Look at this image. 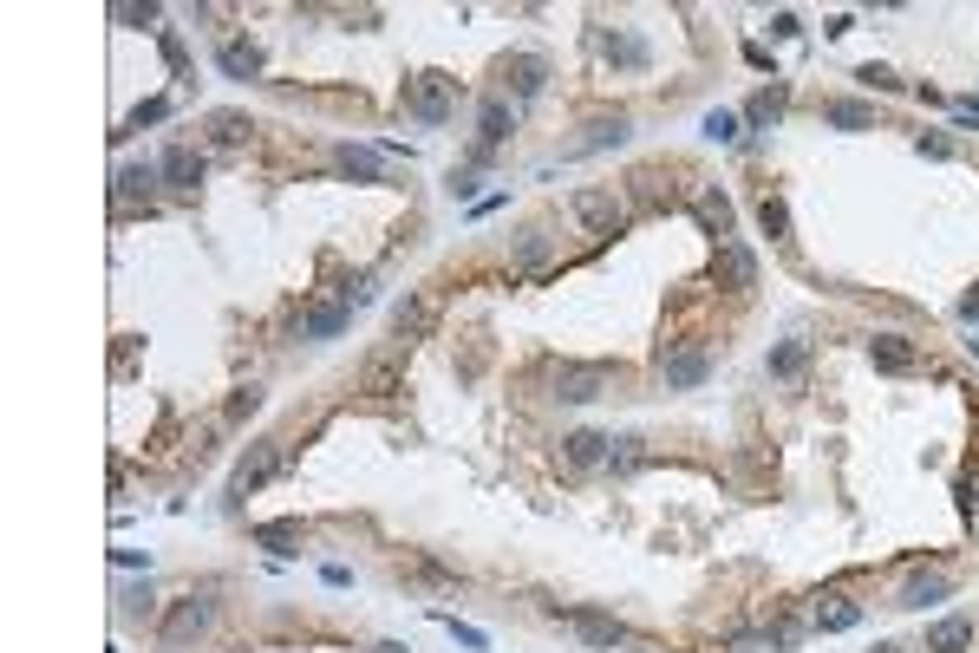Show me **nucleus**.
Instances as JSON below:
<instances>
[{
  "label": "nucleus",
  "mask_w": 979,
  "mask_h": 653,
  "mask_svg": "<svg viewBox=\"0 0 979 653\" xmlns=\"http://www.w3.org/2000/svg\"><path fill=\"white\" fill-rule=\"evenodd\" d=\"M855 621H862V608H855L849 595H829V601H816V634H849Z\"/></svg>",
  "instance_id": "23"
},
{
  "label": "nucleus",
  "mask_w": 979,
  "mask_h": 653,
  "mask_svg": "<svg viewBox=\"0 0 979 653\" xmlns=\"http://www.w3.org/2000/svg\"><path fill=\"white\" fill-rule=\"evenodd\" d=\"M960 314H966V320H979V294H966V301H960Z\"/></svg>",
  "instance_id": "42"
},
{
  "label": "nucleus",
  "mask_w": 979,
  "mask_h": 653,
  "mask_svg": "<svg viewBox=\"0 0 979 653\" xmlns=\"http://www.w3.org/2000/svg\"><path fill=\"white\" fill-rule=\"evenodd\" d=\"M157 177H164V164H125V170H118V183H111V196H118V203H131V196L151 190Z\"/></svg>",
  "instance_id": "28"
},
{
  "label": "nucleus",
  "mask_w": 979,
  "mask_h": 653,
  "mask_svg": "<svg viewBox=\"0 0 979 653\" xmlns=\"http://www.w3.org/2000/svg\"><path fill=\"white\" fill-rule=\"evenodd\" d=\"M855 79L869 85V92H901V79H895V72H888V66H862V72H855Z\"/></svg>",
  "instance_id": "37"
},
{
  "label": "nucleus",
  "mask_w": 979,
  "mask_h": 653,
  "mask_svg": "<svg viewBox=\"0 0 979 653\" xmlns=\"http://www.w3.org/2000/svg\"><path fill=\"white\" fill-rule=\"evenodd\" d=\"M869 653H901V647H869Z\"/></svg>",
  "instance_id": "44"
},
{
  "label": "nucleus",
  "mask_w": 979,
  "mask_h": 653,
  "mask_svg": "<svg viewBox=\"0 0 979 653\" xmlns=\"http://www.w3.org/2000/svg\"><path fill=\"white\" fill-rule=\"evenodd\" d=\"M764 366H771V379H803L810 373V340H777Z\"/></svg>",
  "instance_id": "21"
},
{
  "label": "nucleus",
  "mask_w": 979,
  "mask_h": 653,
  "mask_svg": "<svg viewBox=\"0 0 979 653\" xmlns=\"http://www.w3.org/2000/svg\"><path fill=\"white\" fill-rule=\"evenodd\" d=\"M784 105H790V92H784V85H764V92L745 105V118L764 131V125H777V118H784Z\"/></svg>",
  "instance_id": "26"
},
{
  "label": "nucleus",
  "mask_w": 979,
  "mask_h": 653,
  "mask_svg": "<svg viewBox=\"0 0 979 653\" xmlns=\"http://www.w3.org/2000/svg\"><path fill=\"white\" fill-rule=\"evenodd\" d=\"M359 392H366V399H392V392H405V360H399V353H373V360L359 366Z\"/></svg>",
  "instance_id": "9"
},
{
  "label": "nucleus",
  "mask_w": 979,
  "mask_h": 653,
  "mask_svg": "<svg viewBox=\"0 0 979 653\" xmlns=\"http://www.w3.org/2000/svg\"><path fill=\"white\" fill-rule=\"evenodd\" d=\"M457 105V79H444V72H418V79H405V112L418 118V125H444Z\"/></svg>",
  "instance_id": "2"
},
{
  "label": "nucleus",
  "mask_w": 979,
  "mask_h": 653,
  "mask_svg": "<svg viewBox=\"0 0 979 653\" xmlns=\"http://www.w3.org/2000/svg\"><path fill=\"white\" fill-rule=\"evenodd\" d=\"M209 621H216V601H209V595L177 601V608L164 614V647H190V640H203Z\"/></svg>",
  "instance_id": "5"
},
{
  "label": "nucleus",
  "mask_w": 979,
  "mask_h": 653,
  "mask_svg": "<svg viewBox=\"0 0 979 653\" xmlns=\"http://www.w3.org/2000/svg\"><path fill=\"white\" fill-rule=\"evenodd\" d=\"M660 373H666V386H673V392H692V386H705V379H712V353H705L699 340L660 347Z\"/></svg>",
  "instance_id": "3"
},
{
  "label": "nucleus",
  "mask_w": 979,
  "mask_h": 653,
  "mask_svg": "<svg viewBox=\"0 0 979 653\" xmlns=\"http://www.w3.org/2000/svg\"><path fill=\"white\" fill-rule=\"evenodd\" d=\"M953 118H960V125L973 131V125H979V98H966V105H953Z\"/></svg>",
  "instance_id": "41"
},
{
  "label": "nucleus",
  "mask_w": 979,
  "mask_h": 653,
  "mask_svg": "<svg viewBox=\"0 0 979 653\" xmlns=\"http://www.w3.org/2000/svg\"><path fill=\"white\" fill-rule=\"evenodd\" d=\"M503 79H510V92H516V98H536V92H542V79H549V59H542V53H516L510 66H503Z\"/></svg>",
  "instance_id": "15"
},
{
  "label": "nucleus",
  "mask_w": 979,
  "mask_h": 653,
  "mask_svg": "<svg viewBox=\"0 0 979 653\" xmlns=\"http://www.w3.org/2000/svg\"><path fill=\"white\" fill-rule=\"evenodd\" d=\"M164 183H177V190H196V183H203V157H196L190 144H170V151H164Z\"/></svg>",
  "instance_id": "20"
},
{
  "label": "nucleus",
  "mask_w": 979,
  "mask_h": 653,
  "mask_svg": "<svg viewBox=\"0 0 979 653\" xmlns=\"http://www.w3.org/2000/svg\"><path fill=\"white\" fill-rule=\"evenodd\" d=\"M869 366L875 373H914V366H921V347H914L908 334H875L869 340Z\"/></svg>",
  "instance_id": "10"
},
{
  "label": "nucleus",
  "mask_w": 979,
  "mask_h": 653,
  "mask_svg": "<svg viewBox=\"0 0 979 653\" xmlns=\"http://www.w3.org/2000/svg\"><path fill=\"white\" fill-rule=\"evenodd\" d=\"M503 138H510V105H503V98H490V105H483V118H477V144H483V151H497Z\"/></svg>",
  "instance_id": "24"
},
{
  "label": "nucleus",
  "mask_w": 979,
  "mask_h": 653,
  "mask_svg": "<svg viewBox=\"0 0 979 653\" xmlns=\"http://www.w3.org/2000/svg\"><path fill=\"white\" fill-rule=\"evenodd\" d=\"M607 386H614V366H581V360L555 366V399L562 405H588V399H601Z\"/></svg>",
  "instance_id": "4"
},
{
  "label": "nucleus",
  "mask_w": 979,
  "mask_h": 653,
  "mask_svg": "<svg viewBox=\"0 0 979 653\" xmlns=\"http://www.w3.org/2000/svg\"><path fill=\"white\" fill-rule=\"evenodd\" d=\"M705 138H712V144H731V138H738V118H731V112H705Z\"/></svg>",
  "instance_id": "35"
},
{
  "label": "nucleus",
  "mask_w": 979,
  "mask_h": 653,
  "mask_svg": "<svg viewBox=\"0 0 979 653\" xmlns=\"http://www.w3.org/2000/svg\"><path fill=\"white\" fill-rule=\"evenodd\" d=\"M953 595V582L940 569H921V575H908V582H901V601L895 608H934V601H947Z\"/></svg>",
  "instance_id": "14"
},
{
  "label": "nucleus",
  "mask_w": 979,
  "mask_h": 653,
  "mask_svg": "<svg viewBox=\"0 0 979 653\" xmlns=\"http://www.w3.org/2000/svg\"><path fill=\"white\" fill-rule=\"evenodd\" d=\"M607 144H627V118L614 112V118H594V131L581 138V151H607Z\"/></svg>",
  "instance_id": "30"
},
{
  "label": "nucleus",
  "mask_w": 979,
  "mask_h": 653,
  "mask_svg": "<svg viewBox=\"0 0 979 653\" xmlns=\"http://www.w3.org/2000/svg\"><path fill=\"white\" fill-rule=\"evenodd\" d=\"M164 112H170L164 98H151V105H138V112L125 118V131H144V125H157V118H164ZM125 131H118V138H125Z\"/></svg>",
  "instance_id": "36"
},
{
  "label": "nucleus",
  "mask_w": 979,
  "mask_h": 653,
  "mask_svg": "<svg viewBox=\"0 0 979 653\" xmlns=\"http://www.w3.org/2000/svg\"><path fill=\"white\" fill-rule=\"evenodd\" d=\"M568 209H575L594 236H614V229H621V196H614V190H575Z\"/></svg>",
  "instance_id": "7"
},
{
  "label": "nucleus",
  "mask_w": 979,
  "mask_h": 653,
  "mask_svg": "<svg viewBox=\"0 0 979 653\" xmlns=\"http://www.w3.org/2000/svg\"><path fill=\"white\" fill-rule=\"evenodd\" d=\"M823 118H829L836 131H862L875 112H869V105H855V98H836V105H823Z\"/></svg>",
  "instance_id": "29"
},
{
  "label": "nucleus",
  "mask_w": 979,
  "mask_h": 653,
  "mask_svg": "<svg viewBox=\"0 0 979 653\" xmlns=\"http://www.w3.org/2000/svg\"><path fill=\"white\" fill-rule=\"evenodd\" d=\"M333 164H340L346 177H359V183H379V177H386V157L366 151V144H340V151H333Z\"/></svg>",
  "instance_id": "18"
},
{
  "label": "nucleus",
  "mask_w": 979,
  "mask_h": 653,
  "mask_svg": "<svg viewBox=\"0 0 979 653\" xmlns=\"http://www.w3.org/2000/svg\"><path fill=\"white\" fill-rule=\"evenodd\" d=\"M216 66L229 72V79H262V46H255V40H222Z\"/></svg>",
  "instance_id": "16"
},
{
  "label": "nucleus",
  "mask_w": 979,
  "mask_h": 653,
  "mask_svg": "<svg viewBox=\"0 0 979 653\" xmlns=\"http://www.w3.org/2000/svg\"><path fill=\"white\" fill-rule=\"evenodd\" d=\"M111 20H118V27H157V7H151V0H144V7H138V0H118Z\"/></svg>",
  "instance_id": "34"
},
{
  "label": "nucleus",
  "mask_w": 979,
  "mask_h": 653,
  "mask_svg": "<svg viewBox=\"0 0 979 653\" xmlns=\"http://www.w3.org/2000/svg\"><path fill=\"white\" fill-rule=\"evenodd\" d=\"M973 647V621L966 614H947V621L927 627V653H966Z\"/></svg>",
  "instance_id": "17"
},
{
  "label": "nucleus",
  "mask_w": 979,
  "mask_h": 653,
  "mask_svg": "<svg viewBox=\"0 0 979 653\" xmlns=\"http://www.w3.org/2000/svg\"><path fill=\"white\" fill-rule=\"evenodd\" d=\"M288 464H294L288 438H262V445H249V451H242V464H235V477H229V497H249V490L275 484Z\"/></svg>",
  "instance_id": "1"
},
{
  "label": "nucleus",
  "mask_w": 979,
  "mask_h": 653,
  "mask_svg": "<svg viewBox=\"0 0 979 653\" xmlns=\"http://www.w3.org/2000/svg\"><path fill=\"white\" fill-rule=\"evenodd\" d=\"M346 320H353V307L327 301V307H314V314L301 320V340H333V334H346Z\"/></svg>",
  "instance_id": "19"
},
{
  "label": "nucleus",
  "mask_w": 979,
  "mask_h": 653,
  "mask_svg": "<svg viewBox=\"0 0 979 653\" xmlns=\"http://www.w3.org/2000/svg\"><path fill=\"white\" fill-rule=\"evenodd\" d=\"M451 634H457V640H464V647H477V653H483V647H490V640H483V627H464V621H451Z\"/></svg>",
  "instance_id": "39"
},
{
  "label": "nucleus",
  "mask_w": 979,
  "mask_h": 653,
  "mask_svg": "<svg viewBox=\"0 0 979 653\" xmlns=\"http://www.w3.org/2000/svg\"><path fill=\"white\" fill-rule=\"evenodd\" d=\"M431 327H438V294L431 288H418V294H405L399 307H392V334L412 347V340H431Z\"/></svg>",
  "instance_id": "6"
},
{
  "label": "nucleus",
  "mask_w": 979,
  "mask_h": 653,
  "mask_svg": "<svg viewBox=\"0 0 979 653\" xmlns=\"http://www.w3.org/2000/svg\"><path fill=\"white\" fill-rule=\"evenodd\" d=\"M255 542H262V549H275V556H294L301 523H262V529H255Z\"/></svg>",
  "instance_id": "31"
},
{
  "label": "nucleus",
  "mask_w": 979,
  "mask_h": 653,
  "mask_svg": "<svg viewBox=\"0 0 979 653\" xmlns=\"http://www.w3.org/2000/svg\"><path fill=\"white\" fill-rule=\"evenodd\" d=\"M607 464H614V471H640V464H647V451H640V438H614V445H607Z\"/></svg>",
  "instance_id": "33"
},
{
  "label": "nucleus",
  "mask_w": 979,
  "mask_h": 653,
  "mask_svg": "<svg viewBox=\"0 0 979 653\" xmlns=\"http://www.w3.org/2000/svg\"><path fill=\"white\" fill-rule=\"evenodd\" d=\"M607 445H614V438H601V431H568V438H562V464H568V471H601Z\"/></svg>",
  "instance_id": "13"
},
{
  "label": "nucleus",
  "mask_w": 979,
  "mask_h": 653,
  "mask_svg": "<svg viewBox=\"0 0 979 653\" xmlns=\"http://www.w3.org/2000/svg\"><path fill=\"white\" fill-rule=\"evenodd\" d=\"M562 621L575 627V634L588 640V647H621V640H627V627L614 621V614H601V608H568Z\"/></svg>",
  "instance_id": "11"
},
{
  "label": "nucleus",
  "mask_w": 979,
  "mask_h": 653,
  "mask_svg": "<svg viewBox=\"0 0 979 653\" xmlns=\"http://www.w3.org/2000/svg\"><path fill=\"white\" fill-rule=\"evenodd\" d=\"M914 151H921V157H934V164H940V157H953V144H947V138H921Z\"/></svg>",
  "instance_id": "40"
},
{
  "label": "nucleus",
  "mask_w": 979,
  "mask_h": 653,
  "mask_svg": "<svg viewBox=\"0 0 979 653\" xmlns=\"http://www.w3.org/2000/svg\"><path fill=\"white\" fill-rule=\"evenodd\" d=\"M797 640H803L797 621H777V627H771V647H797Z\"/></svg>",
  "instance_id": "38"
},
{
  "label": "nucleus",
  "mask_w": 979,
  "mask_h": 653,
  "mask_svg": "<svg viewBox=\"0 0 979 653\" xmlns=\"http://www.w3.org/2000/svg\"><path fill=\"white\" fill-rule=\"evenodd\" d=\"M601 53L614 66H647V40L640 33H601Z\"/></svg>",
  "instance_id": "25"
},
{
  "label": "nucleus",
  "mask_w": 979,
  "mask_h": 653,
  "mask_svg": "<svg viewBox=\"0 0 979 653\" xmlns=\"http://www.w3.org/2000/svg\"><path fill=\"white\" fill-rule=\"evenodd\" d=\"M255 412H262V386H235L229 405H222V418H229V425H242V418H255Z\"/></svg>",
  "instance_id": "32"
},
{
  "label": "nucleus",
  "mask_w": 979,
  "mask_h": 653,
  "mask_svg": "<svg viewBox=\"0 0 979 653\" xmlns=\"http://www.w3.org/2000/svg\"><path fill=\"white\" fill-rule=\"evenodd\" d=\"M712 275L725 281L731 294H751V288H758V255H751L745 242H725V249H718V262H712Z\"/></svg>",
  "instance_id": "8"
},
{
  "label": "nucleus",
  "mask_w": 979,
  "mask_h": 653,
  "mask_svg": "<svg viewBox=\"0 0 979 653\" xmlns=\"http://www.w3.org/2000/svg\"><path fill=\"white\" fill-rule=\"evenodd\" d=\"M758 223H764V236H771L777 249H797V236H790V203H784V196H771V190H764Z\"/></svg>",
  "instance_id": "22"
},
{
  "label": "nucleus",
  "mask_w": 979,
  "mask_h": 653,
  "mask_svg": "<svg viewBox=\"0 0 979 653\" xmlns=\"http://www.w3.org/2000/svg\"><path fill=\"white\" fill-rule=\"evenodd\" d=\"M692 216H699V229L718 242V249H725L731 229H738V216H731V196H725V190H705L699 203H692Z\"/></svg>",
  "instance_id": "12"
},
{
  "label": "nucleus",
  "mask_w": 979,
  "mask_h": 653,
  "mask_svg": "<svg viewBox=\"0 0 979 653\" xmlns=\"http://www.w3.org/2000/svg\"><path fill=\"white\" fill-rule=\"evenodd\" d=\"M373 653H412V647H399V640H379V647Z\"/></svg>",
  "instance_id": "43"
},
{
  "label": "nucleus",
  "mask_w": 979,
  "mask_h": 653,
  "mask_svg": "<svg viewBox=\"0 0 979 653\" xmlns=\"http://www.w3.org/2000/svg\"><path fill=\"white\" fill-rule=\"evenodd\" d=\"M249 118H242V112H209V138H216L222 144V151H235V144H249Z\"/></svg>",
  "instance_id": "27"
}]
</instances>
